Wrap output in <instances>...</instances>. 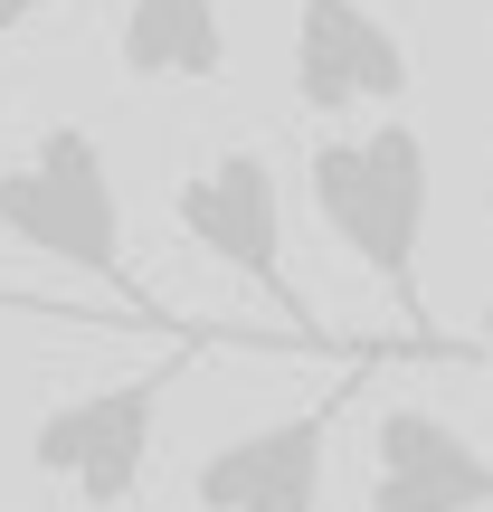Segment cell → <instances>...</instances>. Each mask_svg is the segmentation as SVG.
<instances>
[{
    "mask_svg": "<svg viewBox=\"0 0 493 512\" xmlns=\"http://www.w3.org/2000/svg\"><path fill=\"white\" fill-rule=\"evenodd\" d=\"M0 313H19V323H67V332H86V342L95 332H152L143 313H124V304L95 313V304H67V294H29V285H0Z\"/></svg>",
    "mask_w": 493,
    "mask_h": 512,
    "instance_id": "9c48e42d",
    "label": "cell"
},
{
    "mask_svg": "<svg viewBox=\"0 0 493 512\" xmlns=\"http://www.w3.org/2000/svg\"><path fill=\"white\" fill-rule=\"evenodd\" d=\"M323 228L351 247V266L399 304L418 361H484V342H446L437 313L418 294V256H427V209H437V171H427V133L380 114L370 133H323L304 162Z\"/></svg>",
    "mask_w": 493,
    "mask_h": 512,
    "instance_id": "6da1fadb",
    "label": "cell"
},
{
    "mask_svg": "<svg viewBox=\"0 0 493 512\" xmlns=\"http://www.w3.org/2000/svg\"><path fill=\"white\" fill-rule=\"evenodd\" d=\"M361 512H493V456L437 408H380L370 418V494Z\"/></svg>",
    "mask_w": 493,
    "mask_h": 512,
    "instance_id": "52a82bcc",
    "label": "cell"
},
{
    "mask_svg": "<svg viewBox=\"0 0 493 512\" xmlns=\"http://www.w3.org/2000/svg\"><path fill=\"white\" fill-rule=\"evenodd\" d=\"M0 238L57 256V266L114 285V304H133L162 342H181V313H162L143 285H133V247H124V190H114V162L86 124H48L29 143V162H0Z\"/></svg>",
    "mask_w": 493,
    "mask_h": 512,
    "instance_id": "7a4b0ae2",
    "label": "cell"
},
{
    "mask_svg": "<svg viewBox=\"0 0 493 512\" xmlns=\"http://www.w3.org/2000/svg\"><path fill=\"white\" fill-rule=\"evenodd\" d=\"M475 342H484V361H493V304H484V313H475Z\"/></svg>",
    "mask_w": 493,
    "mask_h": 512,
    "instance_id": "8fae6325",
    "label": "cell"
},
{
    "mask_svg": "<svg viewBox=\"0 0 493 512\" xmlns=\"http://www.w3.org/2000/svg\"><path fill=\"white\" fill-rule=\"evenodd\" d=\"M209 342H228V332H181L152 370H133V380H114V389H86V399H57L48 418L29 427V465L48 484H67L86 512H124L143 494V465H152V418H162L171 380H181Z\"/></svg>",
    "mask_w": 493,
    "mask_h": 512,
    "instance_id": "3957f363",
    "label": "cell"
},
{
    "mask_svg": "<svg viewBox=\"0 0 493 512\" xmlns=\"http://www.w3.org/2000/svg\"><path fill=\"white\" fill-rule=\"evenodd\" d=\"M114 57L133 86H219L228 76V10L219 0H124Z\"/></svg>",
    "mask_w": 493,
    "mask_h": 512,
    "instance_id": "ba28073f",
    "label": "cell"
},
{
    "mask_svg": "<svg viewBox=\"0 0 493 512\" xmlns=\"http://www.w3.org/2000/svg\"><path fill=\"white\" fill-rule=\"evenodd\" d=\"M484 209H493V181H484Z\"/></svg>",
    "mask_w": 493,
    "mask_h": 512,
    "instance_id": "7c38bea8",
    "label": "cell"
},
{
    "mask_svg": "<svg viewBox=\"0 0 493 512\" xmlns=\"http://www.w3.org/2000/svg\"><path fill=\"white\" fill-rule=\"evenodd\" d=\"M408 38L370 0H294V105L351 114V105H408Z\"/></svg>",
    "mask_w": 493,
    "mask_h": 512,
    "instance_id": "8992f818",
    "label": "cell"
},
{
    "mask_svg": "<svg viewBox=\"0 0 493 512\" xmlns=\"http://www.w3.org/2000/svg\"><path fill=\"white\" fill-rule=\"evenodd\" d=\"M38 10H48V0H0V48H10V38H19V29H29V19H38Z\"/></svg>",
    "mask_w": 493,
    "mask_h": 512,
    "instance_id": "30bf717a",
    "label": "cell"
},
{
    "mask_svg": "<svg viewBox=\"0 0 493 512\" xmlns=\"http://www.w3.org/2000/svg\"><path fill=\"white\" fill-rule=\"evenodd\" d=\"M171 219H181V238L200 247L209 266L247 275L304 342H323V323H313V304L294 294V266H285V181H275V162L256 143H228L219 162H200L171 190Z\"/></svg>",
    "mask_w": 493,
    "mask_h": 512,
    "instance_id": "277c9868",
    "label": "cell"
},
{
    "mask_svg": "<svg viewBox=\"0 0 493 512\" xmlns=\"http://www.w3.org/2000/svg\"><path fill=\"white\" fill-rule=\"evenodd\" d=\"M370 351L342 370V389L313 408H285V418L247 427V437L209 446L200 475H190V503L200 512H323V465H332V418L351 408V389H361Z\"/></svg>",
    "mask_w": 493,
    "mask_h": 512,
    "instance_id": "5b68a950",
    "label": "cell"
}]
</instances>
